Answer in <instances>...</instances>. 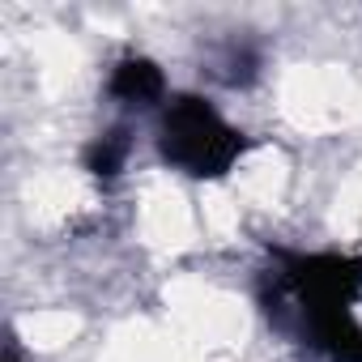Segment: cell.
<instances>
[{
	"instance_id": "cell-1",
	"label": "cell",
	"mask_w": 362,
	"mask_h": 362,
	"mask_svg": "<svg viewBox=\"0 0 362 362\" xmlns=\"http://www.w3.org/2000/svg\"><path fill=\"white\" fill-rule=\"evenodd\" d=\"M256 149V136L239 128L209 94L175 90L153 115V153L158 162L192 184H222Z\"/></svg>"
},
{
	"instance_id": "cell-2",
	"label": "cell",
	"mask_w": 362,
	"mask_h": 362,
	"mask_svg": "<svg viewBox=\"0 0 362 362\" xmlns=\"http://www.w3.org/2000/svg\"><path fill=\"white\" fill-rule=\"evenodd\" d=\"M256 307H362V252L264 243Z\"/></svg>"
},
{
	"instance_id": "cell-3",
	"label": "cell",
	"mask_w": 362,
	"mask_h": 362,
	"mask_svg": "<svg viewBox=\"0 0 362 362\" xmlns=\"http://www.w3.org/2000/svg\"><path fill=\"white\" fill-rule=\"evenodd\" d=\"M264 324L320 362H362V315L358 307H260Z\"/></svg>"
},
{
	"instance_id": "cell-4",
	"label": "cell",
	"mask_w": 362,
	"mask_h": 362,
	"mask_svg": "<svg viewBox=\"0 0 362 362\" xmlns=\"http://www.w3.org/2000/svg\"><path fill=\"white\" fill-rule=\"evenodd\" d=\"M103 90H107L111 107H119L124 115H158L166 107V98L175 94L170 81H166V69L145 52H124L107 69Z\"/></svg>"
},
{
	"instance_id": "cell-5",
	"label": "cell",
	"mask_w": 362,
	"mask_h": 362,
	"mask_svg": "<svg viewBox=\"0 0 362 362\" xmlns=\"http://www.w3.org/2000/svg\"><path fill=\"white\" fill-rule=\"evenodd\" d=\"M132 128L128 124H111L103 132H94L86 145H81V170L94 179V184L111 188L119 184V175L128 170V158H132Z\"/></svg>"
},
{
	"instance_id": "cell-6",
	"label": "cell",
	"mask_w": 362,
	"mask_h": 362,
	"mask_svg": "<svg viewBox=\"0 0 362 362\" xmlns=\"http://www.w3.org/2000/svg\"><path fill=\"white\" fill-rule=\"evenodd\" d=\"M260 69H264L260 47H256L252 39H239V35L226 39V43L214 52V60H209V73H214L226 90H247V86H256Z\"/></svg>"
},
{
	"instance_id": "cell-7",
	"label": "cell",
	"mask_w": 362,
	"mask_h": 362,
	"mask_svg": "<svg viewBox=\"0 0 362 362\" xmlns=\"http://www.w3.org/2000/svg\"><path fill=\"white\" fill-rule=\"evenodd\" d=\"M0 362H35L26 349H22V341H18V332H5V354H0Z\"/></svg>"
}]
</instances>
